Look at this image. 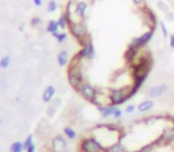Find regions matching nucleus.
Masks as SVG:
<instances>
[{
	"label": "nucleus",
	"instance_id": "f257e3e1",
	"mask_svg": "<svg viewBox=\"0 0 174 152\" xmlns=\"http://www.w3.org/2000/svg\"><path fill=\"white\" fill-rule=\"evenodd\" d=\"M131 96H133L131 89L116 88V89H111L110 93H109V101H110V105L117 107L119 106V105H123Z\"/></svg>",
	"mask_w": 174,
	"mask_h": 152
},
{
	"label": "nucleus",
	"instance_id": "f03ea898",
	"mask_svg": "<svg viewBox=\"0 0 174 152\" xmlns=\"http://www.w3.org/2000/svg\"><path fill=\"white\" fill-rule=\"evenodd\" d=\"M68 82L69 85L73 87L76 92H79L80 87L82 86V83L85 82L84 81V74L82 70L79 66L75 64V61L73 60L72 62V66L68 69Z\"/></svg>",
	"mask_w": 174,
	"mask_h": 152
},
{
	"label": "nucleus",
	"instance_id": "7ed1b4c3",
	"mask_svg": "<svg viewBox=\"0 0 174 152\" xmlns=\"http://www.w3.org/2000/svg\"><path fill=\"white\" fill-rule=\"evenodd\" d=\"M80 152H107V149L101 145L99 140L89 137L80 141Z\"/></svg>",
	"mask_w": 174,
	"mask_h": 152
},
{
	"label": "nucleus",
	"instance_id": "20e7f679",
	"mask_svg": "<svg viewBox=\"0 0 174 152\" xmlns=\"http://www.w3.org/2000/svg\"><path fill=\"white\" fill-rule=\"evenodd\" d=\"M69 30H70V33L81 44H84L88 39V30H87L86 24L81 21H72L69 24Z\"/></svg>",
	"mask_w": 174,
	"mask_h": 152
},
{
	"label": "nucleus",
	"instance_id": "39448f33",
	"mask_svg": "<svg viewBox=\"0 0 174 152\" xmlns=\"http://www.w3.org/2000/svg\"><path fill=\"white\" fill-rule=\"evenodd\" d=\"M79 93H80V95L86 100V101L91 102V104H97L98 92H97V89H95L91 83L84 82L82 86L80 87V89H79Z\"/></svg>",
	"mask_w": 174,
	"mask_h": 152
},
{
	"label": "nucleus",
	"instance_id": "423d86ee",
	"mask_svg": "<svg viewBox=\"0 0 174 152\" xmlns=\"http://www.w3.org/2000/svg\"><path fill=\"white\" fill-rule=\"evenodd\" d=\"M153 35H154V29H150L149 31L144 32L142 36L136 37V38H134V39L131 40V43H130L129 48L135 49V50H138L140 48H143V46L147 45L148 43L150 42V39L153 38Z\"/></svg>",
	"mask_w": 174,
	"mask_h": 152
},
{
	"label": "nucleus",
	"instance_id": "0eeeda50",
	"mask_svg": "<svg viewBox=\"0 0 174 152\" xmlns=\"http://www.w3.org/2000/svg\"><path fill=\"white\" fill-rule=\"evenodd\" d=\"M81 46H82L81 50L76 55L80 60H92V58H94L95 50H94V45L92 43V40L88 38Z\"/></svg>",
	"mask_w": 174,
	"mask_h": 152
},
{
	"label": "nucleus",
	"instance_id": "6e6552de",
	"mask_svg": "<svg viewBox=\"0 0 174 152\" xmlns=\"http://www.w3.org/2000/svg\"><path fill=\"white\" fill-rule=\"evenodd\" d=\"M50 151L51 152H67V141L62 136L54 137L50 144Z\"/></svg>",
	"mask_w": 174,
	"mask_h": 152
},
{
	"label": "nucleus",
	"instance_id": "1a4fd4ad",
	"mask_svg": "<svg viewBox=\"0 0 174 152\" xmlns=\"http://www.w3.org/2000/svg\"><path fill=\"white\" fill-rule=\"evenodd\" d=\"M168 90V86L166 83H161V85H156V86H153L149 88V96L152 99H157V98H161L165 93H167Z\"/></svg>",
	"mask_w": 174,
	"mask_h": 152
},
{
	"label": "nucleus",
	"instance_id": "9d476101",
	"mask_svg": "<svg viewBox=\"0 0 174 152\" xmlns=\"http://www.w3.org/2000/svg\"><path fill=\"white\" fill-rule=\"evenodd\" d=\"M95 106H97V109H98V112L100 113L103 119L114 117V111L117 109V107L112 106V105H100V104H97Z\"/></svg>",
	"mask_w": 174,
	"mask_h": 152
},
{
	"label": "nucleus",
	"instance_id": "9b49d317",
	"mask_svg": "<svg viewBox=\"0 0 174 152\" xmlns=\"http://www.w3.org/2000/svg\"><path fill=\"white\" fill-rule=\"evenodd\" d=\"M174 140V127H165L162 130L159 141L163 143V144H168V143H172Z\"/></svg>",
	"mask_w": 174,
	"mask_h": 152
},
{
	"label": "nucleus",
	"instance_id": "f8f14e48",
	"mask_svg": "<svg viewBox=\"0 0 174 152\" xmlns=\"http://www.w3.org/2000/svg\"><path fill=\"white\" fill-rule=\"evenodd\" d=\"M87 8H88V4L86 1H78L76 5H75V10H74V13L76 17H79L80 19H84L86 17Z\"/></svg>",
	"mask_w": 174,
	"mask_h": 152
},
{
	"label": "nucleus",
	"instance_id": "ddd939ff",
	"mask_svg": "<svg viewBox=\"0 0 174 152\" xmlns=\"http://www.w3.org/2000/svg\"><path fill=\"white\" fill-rule=\"evenodd\" d=\"M154 106H155V102L153 100H144V101H142L140 105L137 106V109H138L140 113H146V112H149L150 109H153Z\"/></svg>",
	"mask_w": 174,
	"mask_h": 152
},
{
	"label": "nucleus",
	"instance_id": "4468645a",
	"mask_svg": "<svg viewBox=\"0 0 174 152\" xmlns=\"http://www.w3.org/2000/svg\"><path fill=\"white\" fill-rule=\"evenodd\" d=\"M55 95V87L53 86H48L46 87V89L43 90V94H42V100L43 102H50V100L53 99V96Z\"/></svg>",
	"mask_w": 174,
	"mask_h": 152
},
{
	"label": "nucleus",
	"instance_id": "2eb2a0df",
	"mask_svg": "<svg viewBox=\"0 0 174 152\" xmlns=\"http://www.w3.org/2000/svg\"><path fill=\"white\" fill-rule=\"evenodd\" d=\"M107 149V152H128L127 147L123 145L122 143H114L112 145H110Z\"/></svg>",
	"mask_w": 174,
	"mask_h": 152
},
{
	"label": "nucleus",
	"instance_id": "dca6fc26",
	"mask_svg": "<svg viewBox=\"0 0 174 152\" xmlns=\"http://www.w3.org/2000/svg\"><path fill=\"white\" fill-rule=\"evenodd\" d=\"M59 29H60V26H59V23H57V20H50L49 23H48L47 25V32L49 33H55V32H59Z\"/></svg>",
	"mask_w": 174,
	"mask_h": 152
},
{
	"label": "nucleus",
	"instance_id": "f3484780",
	"mask_svg": "<svg viewBox=\"0 0 174 152\" xmlns=\"http://www.w3.org/2000/svg\"><path fill=\"white\" fill-rule=\"evenodd\" d=\"M57 62L61 67H65L67 66L68 63V53L66 50H62L59 55H57Z\"/></svg>",
	"mask_w": 174,
	"mask_h": 152
},
{
	"label": "nucleus",
	"instance_id": "a211bd4d",
	"mask_svg": "<svg viewBox=\"0 0 174 152\" xmlns=\"http://www.w3.org/2000/svg\"><path fill=\"white\" fill-rule=\"evenodd\" d=\"M63 133H65V136H66L68 139H70V140L76 139V132L74 131V128L69 127V126H67V127L63 128Z\"/></svg>",
	"mask_w": 174,
	"mask_h": 152
},
{
	"label": "nucleus",
	"instance_id": "6ab92c4d",
	"mask_svg": "<svg viewBox=\"0 0 174 152\" xmlns=\"http://www.w3.org/2000/svg\"><path fill=\"white\" fill-rule=\"evenodd\" d=\"M24 151V144L20 141H14L12 145L10 146V152H23Z\"/></svg>",
	"mask_w": 174,
	"mask_h": 152
},
{
	"label": "nucleus",
	"instance_id": "aec40b11",
	"mask_svg": "<svg viewBox=\"0 0 174 152\" xmlns=\"http://www.w3.org/2000/svg\"><path fill=\"white\" fill-rule=\"evenodd\" d=\"M11 63V57L7 55V56H4L1 60H0V68L1 69H7L8 66Z\"/></svg>",
	"mask_w": 174,
	"mask_h": 152
},
{
	"label": "nucleus",
	"instance_id": "412c9836",
	"mask_svg": "<svg viewBox=\"0 0 174 152\" xmlns=\"http://www.w3.org/2000/svg\"><path fill=\"white\" fill-rule=\"evenodd\" d=\"M53 36L56 38V40L59 42V43H62V42H65V40L67 39V33L66 32H55L53 33Z\"/></svg>",
	"mask_w": 174,
	"mask_h": 152
},
{
	"label": "nucleus",
	"instance_id": "4be33fe9",
	"mask_svg": "<svg viewBox=\"0 0 174 152\" xmlns=\"http://www.w3.org/2000/svg\"><path fill=\"white\" fill-rule=\"evenodd\" d=\"M156 5H157V7L160 8L161 11H163V12H165L166 14L171 12V10H169L168 5L166 4V2H163V1H161V0H160V1H157V2H156Z\"/></svg>",
	"mask_w": 174,
	"mask_h": 152
},
{
	"label": "nucleus",
	"instance_id": "5701e85b",
	"mask_svg": "<svg viewBox=\"0 0 174 152\" xmlns=\"http://www.w3.org/2000/svg\"><path fill=\"white\" fill-rule=\"evenodd\" d=\"M56 10H57V2H56L55 0H50V1L48 2V12L53 13Z\"/></svg>",
	"mask_w": 174,
	"mask_h": 152
},
{
	"label": "nucleus",
	"instance_id": "b1692460",
	"mask_svg": "<svg viewBox=\"0 0 174 152\" xmlns=\"http://www.w3.org/2000/svg\"><path fill=\"white\" fill-rule=\"evenodd\" d=\"M160 26H161V31H162L163 37H165V38L169 37V35H168V30H167V27H166V24H165L163 21H160Z\"/></svg>",
	"mask_w": 174,
	"mask_h": 152
},
{
	"label": "nucleus",
	"instance_id": "393cba45",
	"mask_svg": "<svg viewBox=\"0 0 174 152\" xmlns=\"http://www.w3.org/2000/svg\"><path fill=\"white\" fill-rule=\"evenodd\" d=\"M32 143H34V140H32V136L30 134V136H27V138L25 139V141L23 143V144H24V150H27V147L31 145Z\"/></svg>",
	"mask_w": 174,
	"mask_h": 152
},
{
	"label": "nucleus",
	"instance_id": "a878e982",
	"mask_svg": "<svg viewBox=\"0 0 174 152\" xmlns=\"http://www.w3.org/2000/svg\"><path fill=\"white\" fill-rule=\"evenodd\" d=\"M125 112H127L128 114H133V113L136 112V106H135V105H133V104L127 105V107H125Z\"/></svg>",
	"mask_w": 174,
	"mask_h": 152
},
{
	"label": "nucleus",
	"instance_id": "bb28decb",
	"mask_svg": "<svg viewBox=\"0 0 174 152\" xmlns=\"http://www.w3.org/2000/svg\"><path fill=\"white\" fill-rule=\"evenodd\" d=\"M41 18L40 17H34L32 19H31V26H37V25H40L41 24Z\"/></svg>",
	"mask_w": 174,
	"mask_h": 152
},
{
	"label": "nucleus",
	"instance_id": "cd10ccee",
	"mask_svg": "<svg viewBox=\"0 0 174 152\" xmlns=\"http://www.w3.org/2000/svg\"><path fill=\"white\" fill-rule=\"evenodd\" d=\"M122 114H123V112H122V109H121V108H118V107H117V109L114 111V117H112V118H114V119H119V118L122 117Z\"/></svg>",
	"mask_w": 174,
	"mask_h": 152
},
{
	"label": "nucleus",
	"instance_id": "c85d7f7f",
	"mask_svg": "<svg viewBox=\"0 0 174 152\" xmlns=\"http://www.w3.org/2000/svg\"><path fill=\"white\" fill-rule=\"evenodd\" d=\"M25 151H27V152H36V146H35L34 143H32V144H31L30 146H29V147H27Z\"/></svg>",
	"mask_w": 174,
	"mask_h": 152
},
{
	"label": "nucleus",
	"instance_id": "c756f323",
	"mask_svg": "<svg viewBox=\"0 0 174 152\" xmlns=\"http://www.w3.org/2000/svg\"><path fill=\"white\" fill-rule=\"evenodd\" d=\"M169 45H171V48L174 49V33L173 35H169Z\"/></svg>",
	"mask_w": 174,
	"mask_h": 152
},
{
	"label": "nucleus",
	"instance_id": "7c9ffc66",
	"mask_svg": "<svg viewBox=\"0 0 174 152\" xmlns=\"http://www.w3.org/2000/svg\"><path fill=\"white\" fill-rule=\"evenodd\" d=\"M133 2H134L136 6H141L144 2V0H133Z\"/></svg>",
	"mask_w": 174,
	"mask_h": 152
},
{
	"label": "nucleus",
	"instance_id": "2f4dec72",
	"mask_svg": "<svg viewBox=\"0 0 174 152\" xmlns=\"http://www.w3.org/2000/svg\"><path fill=\"white\" fill-rule=\"evenodd\" d=\"M34 4L36 5V6H42L43 1H42V0H34Z\"/></svg>",
	"mask_w": 174,
	"mask_h": 152
},
{
	"label": "nucleus",
	"instance_id": "473e14b6",
	"mask_svg": "<svg viewBox=\"0 0 174 152\" xmlns=\"http://www.w3.org/2000/svg\"><path fill=\"white\" fill-rule=\"evenodd\" d=\"M167 16H168V19H169V20H174V18H173V14L171 13V12H169V13H167Z\"/></svg>",
	"mask_w": 174,
	"mask_h": 152
},
{
	"label": "nucleus",
	"instance_id": "72a5a7b5",
	"mask_svg": "<svg viewBox=\"0 0 174 152\" xmlns=\"http://www.w3.org/2000/svg\"><path fill=\"white\" fill-rule=\"evenodd\" d=\"M42 152H51V151H50V150H49V151H42Z\"/></svg>",
	"mask_w": 174,
	"mask_h": 152
},
{
	"label": "nucleus",
	"instance_id": "f704fd0d",
	"mask_svg": "<svg viewBox=\"0 0 174 152\" xmlns=\"http://www.w3.org/2000/svg\"><path fill=\"white\" fill-rule=\"evenodd\" d=\"M67 152H69V151H67Z\"/></svg>",
	"mask_w": 174,
	"mask_h": 152
}]
</instances>
